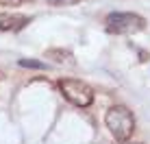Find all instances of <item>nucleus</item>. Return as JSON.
<instances>
[{
  "instance_id": "obj_5",
  "label": "nucleus",
  "mask_w": 150,
  "mask_h": 144,
  "mask_svg": "<svg viewBox=\"0 0 150 144\" xmlns=\"http://www.w3.org/2000/svg\"><path fill=\"white\" fill-rule=\"evenodd\" d=\"M18 66H20V68H28V70H46V68H48L44 61H39V59H26V57L20 59Z\"/></svg>"
},
{
  "instance_id": "obj_2",
  "label": "nucleus",
  "mask_w": 150,
  "mask_h": 144,
  "mask_svg": "<svg viewBox=\"0 0 150 144\" xmlns=\"http://www.w3.org/2000/svg\"><path fill=\"white\" fill-rule=\"evenodd\" d=\"M146 26V20L137 13L128 11H115L105 18V29L111 35H133Z\"/></svg>"
},
{
  "instance_id": "obj_8",
  "label": "nucleus",
  "mask_w": 150,
  "mask_h": 144,
  "mask_svg": "<svg viewBox=\"0 0 150 144\" xmlns=\"http://www.w3.org/2000/svg\"><path fill=\"white\" fill-rule=\"evenodd\" d=\"M0 4H7V7H18V4H22V0H0Z\"/></svg>"
},
{
  "instance_id": "obj_3",
  "label": "nucleus",
  "mask_w": 150,
  "mask_h": 144,
  "mask_svg": "<svg viewBox=\"0 0 150 144\" xmlns=\"http://www.w3.org/2000/svg\"><path fill=\"white\" fill-rule=\"evenodd\" d=\"M59 90L63 94V98L72 103L74 107H89L94 103V90L81 79H61L59 81Z\"/></svg>"
},
{
  "instance_id": "obj_7",
  "label": "nucleus",
  "mask_w": 150,
  "mask_h": 144,
  "mask_svg": "<svg viewBox=\"0 0 150 144\" xmlns=\"http://www.w3.org/2000/svg\"><path fill=\"white\" fill-rule=\"evenodd\" d=\"M50 4H54V7H63V4H76L79 0H48Z\"/></svg>"
},
{
  "instance_id": "obj_6",
  "label": "nucleus",
  "mask_w": 150,
  "mask_h": 144,
  "mask_svg": "<svg viewBox=\"0 0 150 144\" xmlns=\"http://www.w3.org/2000/svg\"><path fill=\"white\" fill-rule=\"evenodd\" d=\"M46 57H52L57 63H63V61H72L70 57L72 55L68 53V50H57V48H50V50H46Z\"/></svg>"
},
{
  "instance_id": "obj_4",
  "label": "nucleus",
  "mask_w": 150,
  "mask_h": 144,
  "mask_svg": "<svg viewBox=\"0 0 150 144\" xmlns=\"http://www.w3.org/2000/svg\"><path fill=\"white\" fill-rule=\"evenodd\" d=\"M28 18L24 15H11V13H0V31H20Z\"/></svg>"
},
{
  "instance_id": "obj_1",
  "label": "nucleus",
  "mask_w": 150,
  "mask_h": 144,
  "mask_svg": "<svg viewBox=\"0 0 150 144\" xmlns=\"http://www.w3.org/2000/svg\"><path fill=\"white\" fill-rule=\"evenodd\" d=\"M105 125H107L109 133L117 142H124V140H128V138L133 135V131H135V116H133V111L128 109V107L113 105L105 114Z\"/></svg>"
},
{
  "instance_id": "obj_9",
  "label": "nucleus",
  "mask_w": 150,
  "mask_h": 144,
  "mask_svg": "<svg viewBox=\"0 0 150 144\" xmlns=\"http://www.w3.org/2000/svg\"><path fill=\"white\" fill-rule=\"evenodd\" d=\"M122 144H142V142H128V140H124Z\"/></svg>"
}]
</instances>
